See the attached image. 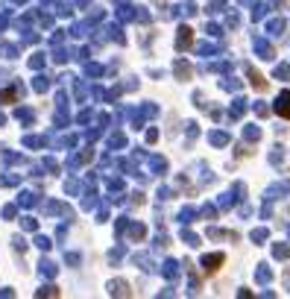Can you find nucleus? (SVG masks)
Wrapping results in <instances>:
<instances>
[{"instance_id": "obj_1", "label": "nucleus", "mask_w": 290, "mask_h": 299, "mask_svg": "<svg viewBox=\"0 0 290 299\" xmlns=\"http://www.w3.org/2000/svg\"><path fill=\"white\" fill-rule=\"evenodd\" d=\"M276 112H279L281 118H290V91L279 94V100H276Z\"/></svg>"}, {"instance_id": "obj_2", "label": "nucleus", "mask_w": 290, "mask_h": 299, "mask_svg": "<svg viewBox=\"0 0 290 299\" xmlns=\"http://www.w3.org/2000/svg\"><path fill=\"white\" fill-rule=\"evenodd\" d=\"M179 44H182V47H188V44H191V30H182V38H179Z\"/></svg>"}]
</instances>
